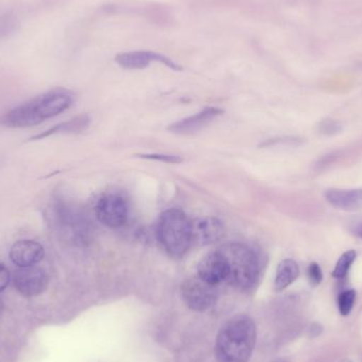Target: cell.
<instances>
[{
    "label": "cell",
    "mask_w": 362,
    "mask_h": 362,
    "mask_svg": "<svg viewBox=\"0 0 362 362\" xmlns=\"http://www.w3.org/2000/svg\"><path fill=\"white\" fill-rule=\"evenodd\" d=\"M2 312H4V303H2L1 300H0V316H1Z\"/></svg>",
    "instance_id": "26"
},
{
    "label": "cell",
    "mask_w": 362,
    "mask_h": 362,
    "mask_svg": "<svg viewBox=\"0 0 362 362\" xmlns=\"http://www.w3.org/2000/svg\"><path fill=\"white\" fill-rule=\"evenodd\" d=\"M357 257V252L355 250H349L338 259L335 268H334L332 276L335 279H344L348 276L349 270L352 267L353 263Z\"/></svg>",
    "instance_id": "17"
},
{
    "label": "cell",
    "mask_w": 362,
    "mask_h": 362,
    "mask_svg": "<svg viewBox=\"0 0 362 362\" xmlns=\"http://www.w3.org/2000/svg\"><path fill=\"white\" fill-rule=\"evenodd\" d=\"M308 280L313 286H318L323 280L322 269L318 263H312L308 266Z\"/></svg>",
    "instance_id": "21"
},
{
    "label": "cell",
    "mask_w": 362,
    "mask_h": 362,
    "mask_svg": "<svg viewBox=\"0 0 362 362\" xmlns=\"http://www.w3.org/2000/svg\"><path fill=\"white\" fill-rule=\"evenodd\" d=\"M129 202L121 194L108 193L95 204V216L102 225L117 229L129 221Z\"/></svg>",
    "instance_id": "6"
},
{
    "label": "cell",
    "mask_w": 362,
    "mask_h": 362,
    "mask_svg": "<svg viewBox=\"0 0 362 362\" xmlns=\"http://www.w3.org/2000/svg\"><path fill=\"white\" fill-rule=\"evenodd\" d=\"M228 276L227 262L218 250L209 253L198 264V276L213 286L227 281Z\"/></svg>",
    "instance_id": "11"
},
{
    "label": "cell",
    "mask_w": 362,
    "mask_h": 362,
    "mask_svg": "<svg viewBox=\"0 0 362 362\" xmlns=\"http://www.w3.org/2000/svg\"><path fill=\"white\" fill-rule=\"evenodd\" d=\"M74 103V95L66 89H54L21 104L0 117V125L11 129L34 127L59 116Z\"/></svg>",
    "instance_id": "1"
},
{
    "label": "cell",
    "mask_w": 362,
    "mask_h": 362,
    "mask_svg": "<svg viewBox=\"0 0 362 362\" xmlns=\"http://www.w3.org/2000/svg\"><path fill=\"white\" fill-rule=\"evenodd\" d=\"M225 235V228L215 217H200L191 221L192 243L209 246L219 242Z\"/></svg>",
    "instance_id": "10"
},
{
    "label": "cell",
    "mask_w": 362,
    "mask_h": 362,
    "mask_svg": "<svg viewBox=\"0 0 362 362\" xmlns=\"http://www.w3.org/2000/svg\"><path fill=\"white\" fill-rule=\"evenodd\" d=\"M181 296L189 310L204 312L216 301V289L199 276L189 278L181 285Z\"/></svg>",
    "instance_id": "7"
},
{
    "label": "cell",
    "mask_w": 362,
    "mask_h": 362,
    "mask_svg": "<svg viewBox=\"0 0 362 362\" xmlns=\"http://www.w3.org/2000/svg\"><path fill=\"white\" fill-rule=\"evenodd\" d=\"M302 140L299 138H274V139H269L268 141L263 142L261 144V148H269V146H298L302 144Z\"/></svg>",
    "instance_id": "22"
},
{
    "label": "cell",
    "mask_w": 362,
    "mask_h": 362,
    "mask_svg": "<svg viewBox=\"0 0 362 362\" xmlns=\"http://www.w3.org/2000/svg\"><path fill=\"white\" fill-rule=\"evenodd\" d=\"M348 229L352 235L362 240V214L355 215L349 219Z\"/></svg>",
    "instance_id": "24"
},
{
    "label": "cell",
    "mask_w": 362,
    "mask_h": 362,
    "mask_svg": "<svg viewBox=\"0 0 362 362\" xmlns=\"http://www.w3.org/2000/svg\"><path fill=\"white\" fill-rule=\"evenodd\" d=\"M257 342V327L248 315H238L219 331L215 344L218 362H248Z\"/></svg>",
    "instance_id": "2"
},
{
    "label": "cell",
    "mask_w": 362,
    "mask_h": 362,
    "mask_svg": "<svg viewBox=\"0 0 362 362\" xmlns=\"http://www.w3.org/2000/svg\"><path fill=\"white\" fill-rule=\"evenodd\" d=\"M355 301H356V291L354 289L342 291L338 297V308L340 314L344 317L349 316L354 308Z\"/></svg>",
    "instance_id": "18"
},
{
    "label": "cell",
    "mask_w": 362,
    "mask_h": 362,
    "mask_svg": "<svg viewBox=\"0 0 362 362\" xmlns=\"http://www.w3.org/2000/svg\"><path fill=\"white\" fill-rule=\"evenodd\" d=\"M136 156L142 159H148V160L160 161L163 163H170V165H177L182 163L183 159L176 155L165 154H138Z\"/></svg>",
    "instance_id": "20"
},
{
    "label": "cell",
    "mask_w": 362,
    "mask_h": 362,
    "mask_svg": "<svg viewBox=\"0 0 362 362\" xmlns=\"http://www.w3.org/2000/svg\"><path fill=\"white\" fill-rule=\"evenodd\" d=\"M327 202L344 211H358L362 209V189H332L325 193Z\"/></svg>",
    "instance_id": "14"
},
{
    "label": "cell",
    "mask_w": 362,
    "mask_h": 362,
    "mask_svg": "<svg viewBox=\"0 0 362 362\" xmlns=\"http://www.w3.org/2000/svg\"><path fill=\"white\" fill-rule=\"evenodd\" d=\"M115 61L123 69L127 70L146 69L153 62H159L175 71L182 70L181 66L172 61L169 57L160 54V53L153 52V51H132V52L119 53Z\"/></svg>",
    "instance_id": "9"
},
{
    "label": "cell",
    "mask_w": 362,
    "mask_h": 362,
    "mask_svg": "<svg viewBox=\"0 0 362 362\" xmlns=\"http://www.w3.org/2000/svg\"><path fill=\"white\" fill-rule=\"evenodd\" d=\"M45 249L40 243L32 240H19L10 250V259L19 268L35 266L42 261Z\"/></svg>",
    "instance_id": "12"
},
{
    "label": "cell",
    "mask_w": 362,
    "mask_h": 362,
    "mask_svg": "<svg viewBox=\"0 0 362 362\" xmlns=\"http://www.w3.org/2000/svg\"><path fill=\"white\" fill-rule=\"evenodd\" d=\"M299 266L293 259H283L276 268L274 288L276 291H284L299 278Z\"/></svg>",
    "instance_id": "16"
},
{
    "label": "cell",
    "mask_w": 362,
    "mask_h": 362,
    "mask_svg": "<svg viewBox=\"0 0 362 362\" xmlns=\"http://www.w3.org/2000/svg\"><path fill=\"white\" fill-rule=\"evenodd\" d=\"M19 28V21L14 15L4 14L0 16V40L8 37L16 33Z\"/></svg>",
    "instance_id": "19"
},
{
    "label": "cell",
    "mask_w": 362,
    "mask_h": 362,
    "mask_svg": "<svg viewBox=\"0 0 362 362\" xmlns=\"http://www.w3.org/2000/svg\"><path fill=\"white\" fill-rule=\"evenodd\" d=\"M90 124V118L87 115H81V116L72 118L71 120L65 121V122L59 123L54 125L48 131L44 133L38 134V135L32 137L31 141L35 140H42L45 138L50 137V136L57 135V134H78L82 133Z\"/></svg>",
    "instance_id": "15"
},
{
    "label": "cell",
    "mask_w": 362,
    "mask_h": 362,
    "mask_svg": "<svg viewBox=\"0 0 362 362\" xmlns=\"http://www.w3.org/2000/svg\"><path fill=\"white\" fill-rule=\"evenodd\" d=\"M341 362H352V361H349V359H344V361H342Z\"/></svg>",
    "instance_id": "27"
},
{
    "label": "cell",
    "mask_w": 362,
    "mask_h": 362,
    "mask_svg": "<svg viewBox=\"0 0 362 362\" xmlns=\"http://www.w3.org/2000/svg\"><path fill=\"white\" fill-rule=\"evenodd\" d=\"M157 238L165 252L173 259H182L192 244L191 221L180 209H170L157 223Z\"/></svg>",
    "instance_id": "4"
},
{
    "label": "cell",
    "mask_w": 362,
    "mask_h": 362,
    "mask_svg": "<svg viewBox=\"0 0 362 362\" xmlns=\"http://www.w3.org/2000/svg\"><path fill=\"white\" fill-rule=\"evenodd\" d=\"M341 129V124L338 121L331 120V119L322 121L319 124V131L325 135H334V134L339 133Z\"/></svg>",
    "instance_id": "23"
},
{
    "label": "cell",
    "mask_w": 362,
    "mask_h": 362,
    "mask_svg": "<svg viewBox=\"0 0 362 362\" xmlns=\"http://www.w3.org/2000/svg\"><path fill=\"white\" fill-rule=\"evenodd\" d=\"M217 250L227 262L230 284L242 291L255 286L261 274V265L257 253L240 243H227Z\"/></svg>",
    "instance_id": "3"
},
{
    "label": "cell",
    "mask_w": 362,
    "mask_h": 362,
    "mask_svg": "<svg viewBox=\"0 0 362 362\" xmlns=\"http://www.w3.org/2000/svg\"><path fill=\"white\" fill-rule=\"evenodd\" d=\"M8 283H10V272L6 265L0 263V293L8 287Z\"/></svg>",
    "instance_id": "25"
},
{
    "label": "cell",
    "mask_w": 362,
    "mask_h": 362,
    "mask_svg": "<svg viewBox=\"0 0 362 362\" xmlns=\"http://www.w3.org/2000/svg\"><path fill=\"white\" fill-rule=\"evenodd\" d=\"M223 114V110L221 108L206 107L193 116L170 125L169 131L177 135H189L204 129Z\"/></svg>",
    "instance_id": "13"
},
{
    "label": "cell",
    "mask_w": 362,
    "mask_h": 362,
    "mask_svg": "<svg viewBox=\"0 0 362 362\" xmlns=\"http://www.w3.org/2000/svg\"><path fill=\"white\" fill-rule=\"evenodd\" d=\"M49 276L36 266L19 268L14 276L15 288L23 297L32 298L42 295L48 288Z\"/></svg>",
    "instance_id": "8"
},
{
    "label": "cell",
    "mask_w": 362,
    "mask_h": 362,
    "mask_svg": "<svg viewBox=\"0 0 362 362\" xmlns=\"http://www.w3.org/2000/svg\"><path fill=\"white\" fill-rule=\"evenodd\" d=\"M55 214L64 233L78 246H86L91 238L90 223L80 209L74 204L57 198Z\"/></svg>",
    "instance_id": "5"
}]
</instances>
